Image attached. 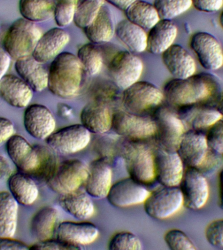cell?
<instances>
[{"mask_svg": "<svg viewBox=\"0 0 223 250\" xmlns=\"http://www.w3.org/2000/svg\"><path fill=\"white\" fill-rule=\"evenodd\" d=\"M58 201L60 207L74 218L88 220L95 214V205L90 195L81 189L60 195Z\"/></svg>", "mask_w": 223, "mask_h": 250, "instance_id": "obj_30", "label": "cell"}, {"mask_svg": "<svg viewBox=\"0 0 223 250\" xmlns=\"http://www.w3.org/2000/svg\"><path fill=\"white\" fill-rule=\"evenodd\" d=\"M54 5L50 0H20L19 11L23 19L32 22L48 21L53 17Z\"/></svg>", "mask_w": 223, "mask_h": 250, "instance_id": "obj_35", "label": "cell"}, {"mask_svg": "<svg viewBox=\"0 0 223 250\" xmlns=\"http://www.w3.org/2000/svg\"><path fill=\"white\" fill-rule=\"evenodd\" d=\"M222 87L219 78L205 72L187 78H173L164 84V100L172 106L179 107L197 104L213 105Z\"/></svg>", "mask_w": 223, "mask_h": 250, "instance_id": "obj_1", "label": "cell"}, {"mask_svg": "<svg viewBox=\"0 0 223 250\" xmlns=\"http://www.w3.org/2000/svg\"><path fill=\"white\" fill-rule=\"evenodd\" d=\"M82 248L78 246L72 245L67 243L62 240L58 239H50L42 240L37 242L29 247V250H82Z\"/></svg>", "mask_w": 223, "mask_h": 250, "instance_id": "obj_47", "label": "cell"}, {"mask_svg": "<svg viewBox=\"0 0 223 250\" xmlns=\"http://www.w3.org/2000/svg\"><path fill=\"white\" fill-rule=\"evenodd\" d=\"M205 236L211 246L223 248V219L209 223L205 229Z\"/></svg>", "mask_w": 223, "mask_h": 250, "instance_id": "obj_45", "label": "cell"}, {"mask_svg": "<svg viewBox=\"0 0 223 250\" xmlns=\"http://www.w3.org/2000/svg\"><path fill=\"white\" fill-rule=\"evenodd\" d=\"M39 154L40 162L36 171L31 177L39 183H46L54 173L58 165L56 153L48 146L37 144Z\"/></svg>", "mask_w": 223, "mask_h": 250, "instance_id": "obj_37", "label": "cell"}, {"mask_svg": "<svg viewBox=\"0 0 223 250\" xmlns=\"http://www.w3.org/2000/svg\"><path fill=\"white\" fill-rule=\"evenodd\" d=\"M91 138V132L83 125L74 124L54 131L46 142L56 153L67 155L77 153L87 147Z\"/></svg>", "mask_w": 223, "mask_h": 250, "instance_id": "obj_11", "label": "cell"}, {"mask_svg": "<svg viewBox=\"0 0 223 250\" xmlns=\"http://www.w3.org/2000/svg\"><path fill=\"white\" fill-rule=\"evenodd\" d=\"M192 7L200 12L215 13L223 7V0H191Z\"/></svg>", "mask_w": 223, "mask_h": 250, "instance_id": "obj_48", "label": "cell"}, {"mask_svg": "<svg viewBox=\"0 0 223 250\" xmlns=\"http://www.w3.org/2000/svg\"><path fill=\"white\" fill-rule=\"evenodd\" d=\"M144 205L146 214L151 218L166 220L178 214L184 207L183 194L178 187L162 186L150 192Z\"/></svg>", "mask_w": 223, "mask_h": 250, "instance_id": "obj_10", "label": "cell"}, {"mask_svg": "<svg viewBox=\"0 0 223 250\" xmlns=\"http://www.w3.org/2000/svg\"><path fill=\"white\" fill-rule=\"evenodd\" d=\"M112 129L117 135L128 140L142 142L154 138L156 126L152 117L117 111L113 113Z\"/></svg>", "mask_w": 223, "mask_h": 250, "instance_id": "obj_7", "label": "cell"}, {"mask_svg": "<svg viewBox=\"0 0 223 250\" xmlns=\"http://www.w3.org/2000/svg\"><path fill=\"white\" fill-rule=\"evenodd\" d=\"M115 25L112 14L108 6L104 5L91 24L84 29L90 42L103 44L109 42L115 35Z\"/></svg>", "mask_w": 223, "mask_h": 250, "instance_id": "obj_29", "label": "cell"}, {"mask_svg": "<svg viewBox=\"0 0 223 250\" xmlns=\"http://www.w3.org/2000/svg\"><path fill=\"white\" fill-rule=\"evenodd\" d=\"M219 205L221 208L223 209V169L221 170L219 175Z\"/></svg>", "mask_w": 223, "mask_h": 250, "instance_id": "obj_55", "label": "cell"}, {"mask_svg": "<svg viewBox=\"0 0 223 250\" xmlns=\"http://www.w3.org/2000/svg\"><path fill=\"white\" fill-rule=\"evenodd\" d=\"M125 11L127 20L144 30H149L160 20L154 4L144 0H136Z\"/></svg>", "mask_w": 223, "mask_h": 250, "instance_id": "obj_34", "label": "cell"}, {"mask_svg": "<svg viewBox=\"0 0 223 250\" xmlns=\"http://www.w3.org/2000/svg\"><path fill=\"white\" fill-rule=\"evenodd\" d=\"M11 57L5 52L3 47L0 46V80L5 75L9 69Z\"/></svg>", "mask_w": 223, "mask_h": 250, "instance_id": "obj_51", "label": "cell"}, {"mask_svg": "<svg viewBox=\"0 0 223 250\" xmlns=\"http://www.w3.org/2000/svg\"><path fill=\"white\" fill-rule=\"evenodd\" d=\"M219 22L220 23L221 27L223 29V11L221 12L219 17Z\"/></svg>", "mask_w": 223, "mask_h": 250, "instance_id": "obj_57", "label": "cell"}, {"mask_svg": "<svg viewBox=\"0 0 223 250\" xmlns=\"http://www.w3.org/2000/svg\"><path fill=\"white\" fill-rule=\"evenodd\" d=\"M154 157L156 181L166 187L179 186L185 164L178 152L158 147L154 150Z\"/></svg>", "mask_w": 223, "mask_h": 250, "instance_id": "obj_14", "label": "cell"}, {"mask_svg": "<svg viewBox=\"0 0 223 250\" xmlns=\"http://www.w3.org/2000/svg\"><path fill=\"white\" fill-rule=\"evenodd\" d=\"M55 234L58 239L84 249L83 246L96 241L99 230L91 222L66 221L58 224Z\"/></svg>", "mask_w": 223, "mask_h": 250, "instance_id": "obj_20", "label": "cell"}, {"mask_svg": "<svg viewBox=\"0 0 223 250\" xmlns=\"http://www.w3.org/2000/svg\"><path fill=\"white\" fill-rule=\"evenodd\" d=\"M60 212L52 207H44L39 209L31 219V233L39 241L50 239L56 233L58 226Z\"/></svg>", "mask_w": 223, "mask_h": 250, "instance_id": "obj_32", "label": "cell"}, {"mask_svg": "<svg viewBox=\"0 0 223 250\" xmlns=\"http://www.w3.org/2000/svg\"></svg>", "mask_w": 223, "mask_h": 250, "instance_id": "obj_58", "label": "cell"}, {"mask_svg": "<svg viewBox=\"0 0 223 250\" xmlns=\"http://www.w3.org/2000/svg\"><path fill=\"white\" fill-rule=\"evenodd\" d=\"M150 191L133 178H125L112 186L107 198L110 204L117 208H127L142 204Z\"/></svg>", "mask_w": 223, "mask_h": 250, "instance_id": "obj_15", "label": "cell"}, {"mask_svg": "<svg viewBox=\"0 0 223 250\" xmlns=\"http://www.w3.org/2000/svg\"><path fill=\"white\" fill-rule=\"evenodd\" d=\"M178 35L172 20L160 19L147 33V50L152 54H162L174 44Z\"/></svg>", "mask_w": 223, "mask_h": 250, "instance_id": "obj_26", "label": "cell"}, {"mask_svg": "<svg viewBox=\"0 0 223 250\" xmlns=\"http://www.w3.org/2000/svg\"><path fill=\"white\" fill-rule=\"evenodd\" d=\"M19 205L10 192L0 191V237H14L15 235Z\"/></svg>", "mask_w": 223, "mask_h": 250, "instance_id": "obj_33", "label": "cell"}, {"mask_svg": "<svg viewBox=\"0 0 223 250\" xmlns=\"http://www.w3.org/2000/svg\"><path fill=\"white\" fill-rule=\"evenodd\" d=\"M23 125L33 138L46 140L56 130V119L52 111L40 104L27 105L23 113Z\"/></svg>", "mask_w": 223, "mask_h": 250, "instance_id": "obj_17", "label": "cell"}, {"mask_svg": "<svg viewBox=\"0 0 223 250\" xmlns=\"http://www.w3.org/2000/svg\"><path fill=\"white\" fill-rule=\"evenodd\" d=\"M105 2V0H82L78 3L73 21L76 26L84 29L91 24Z\"/></svg>", "mask_w": 223, "mask_h": 250, "instance_id": "obj_38", "label": "cell"}, {"mask_svg": "<svg viewBox=\"0 0 223 250\" xmlns=\"http://www.w3.org/2000/svg\"><path fill=\"white\" fill-rule=\"evenodd\" d=\"M184 207L190 210H201L207 204L209 197L208 181L199 170L188 167L180 183Z\"/></svg>", "mask_w": 223, "mask_h": 250, "instance_id": "obj_13", "label": "cell"}, {"mask_svg": "<svg viewBox=\"0 0 223 250\" xmlns=\"http://www.w3.org/2000/svg\"><path fill=\"white\" fill-rule=\"evenodd\" d=\"M10 193L19 205L29 206L38 199L39 190L36 182L27 174L20 171L13 173L8 179Z\"/></svg>", "mask_w": 223, "mask_h": 250, "instance_id": "obj_28", "label": "cell"}, {"mask_svg": "<svg viewBox=\"0 0 223 250\" xmlns=\"http://www.w3.org/2000/svg\"><path fill=\"white\" fill-rule=\"evenodd\" d=\"M210 148L206 136L201 131H186L180 141L177 152L188 167L198 169L204 161Z\"/></svg>", "mask_w": 223, "mask_h": 250, "instance_id": "obj_19", "label": "cell"}, {"mask_svg": "<svg viewBox=\"0 0 223 250\" xmlns=\"http://www.w3.org/2000/svg\"><path fill=\"white\" fill-rule=\"evenodd\" d=\"M178 115L192 130H207L222 117L213 105L197 104L178 108Z\"/></svg>", "mask_w": 223, "mask_h": 250, "instance_id": "obj_24", "label": "cell"}, {"mask_svg": "<svg viewBox=\"0 0 223 250\" xmlns=\"http://www.w3.org/2000/svg\"><path fill=\"white\" fill-rule=\"evenodd\" d=\"M107 69L112 81L123 90L139 81L144 71V62L136 54L120 50L111 59Z\"/></svg>", "mask_w": 223, "mask_h": 250, "instance_id": "obj_9", "label": "cell"}, {"mask_svg": "<svg viewBox=\"0 0 223 250\" xmlns=\"http://www.w3.org/2000/svg\"><path fill=\"white\" fill-rule=\"evenodd\" d=\"M8 156L20 171L30 175L36 171L40 154L36 145L31 146L23 137L14 134L6 143Z\"/></svg>", "mask_w": 223, "mask_h": 250, "instance_id": "obj_16", "label": "cell"}, {"mask_svg": "<svg viewBox=\"0 0 223 250\" xmlns=\"http://www.w3.org/2000/svg\"><path fill=\"white\" fill-rule=\"evenodd\" d=\"M86 191L98 199L107 197L112 186V169L109 160L99 158L90 164L86 183Z\"/></svg>", "mask_w": 223, "mask_h": 250, "instance_id": "obj_22", "label": "cell"}, {"mask_svg": "<svg viewBox=\"0 0 223 250\" xmlns=\"http://www.w3.org/2000/svg\"><path fill=\"white\" fill-rule=\"evenodd\" d=\"M58 113L59 116L63 119H68L73 116L74 110L71 106L67 104L60 103L58 105Z\"/></svg>", "mask_w": 223, "mask_h": 250, "instance_id": "obj_52", "label": "cell"}, {"mask_svg": "<svg viewBox=\"0 0 223 250\" xmlns=\"http://www.w3.org/2000/svg\"><path fill=\"white\" fill-rule=\"evenodd\" d=\"M213 106L218 110L223 117V91L221 92L217 99L215 100V103H213Z\"/></svg>", "mask_w": 223, "mask_h": 250, "instance_id": "obj_56", "label": "cell"}, {"mask_svg": "<svg viewBox=\"0 0 223 250\" xmlns=\"http://www.w3.org/2000/svg\"><path fill=\"white\" fill-rule=\"evenodd\" d=\"M89 167L81 160L70 159L58 164L54 173L46 182L49 188L58 194L80 189L87 179Z\"/></svg>", "mask_w": 223, "mask_h": 250, "instance_id": "obj_8", "label": "cell"}, {"mask_svg": "<svg viewBox=\"0 0 223 250\" xmlns=\"http://www.w3.org/2000/svg\"><path fill=\"white\" fill-rule=\"evenodd\" d=\"M97 44L86 43L78 49L76 56L81 63L84 71L89 76H96L101 71L103 57Z\"/></svg>", "mask_w": 223, "mask_h": 250, "instance_id": "obj_36", "label": "cell"}, {"mask_svg": "<svg viewBox=\"0 0 223 250\" xmlns=\"http://www.w3.org/2000/svg\"><path fill=\"white\" fill-rule=\"evenodd\" d=\"M206 136L209 147L223 154V117L219 119L210 128L207 129Z\"/></svg>", "mask_w": 223, "mask_h": 250, "instance_id": "obj_44", "label": "cell"}, {"mask_svg": "<svg viewBox=\"0 0 223 250\" xmlns=\"http://www.w3.org/2000/svg\"><path fill=\"white\" fill-rule=\"evenodd\" d=\"M42 35L35 22L24 19L14 21L3 39V48L16 61L32 56L33 50Z\"/></svg>", "mask_w": 223, "mask_h": 250, "instance_id": "obj_4", "label": "cell"}, {"mask_svg": "<svg viewBox=\"0 0 223 250\" xmlns=\"http://www.w3.org/2000/svg\"><path fill=\"white\" fill-rule=\"evenodd\" d=\"M153 4L160 19H175L192 7L191 0H154Z\"/></svg>", "mask_w": 223, "mask_h": 250, "instance_id": "obj_39", "label": "cell"}, {"mask_svg": "<svg viewBox=\"0 0 223 250\" xmlns=\"http://www.w3.org/2000/svg\"><path fill=\"white\" fill-rule=\"evenodd\" d=\"M15 70L35 92H41L48 88V70L32 56L16 61Z\"/></svg>", "mask_w": 223, "mask_h": 250, "instance_id": "obj_27", "label": "cell"}, {"mask_svg": "<svg viewBox=\"0 0 223 250\" xmlns=\"http://www.w3.org/2000/svg\"><path fill=\"white\" fill-rule=\"evenodd\" d=\"M70 41L69 33L62 27H53L41 35L32 54L37 62L46 63L58 56Z\"/></svg>", "mask_w": 223, "mask_h": 250, "instance_id": "obj_18", "label": "cell"}, {"mask_svg": "<svg viewBox=\"0 0 223 250\" xmlns=\"http://www.w3.org/2000/svg\"><path fill=\"white\" fill-rule=\"evenodd\" d=\"M29 247L24 242L13 237H0V250H27Z\"/></svg>", "mask_w": 223, "mask_h": 250, "instance_id": "obj_50", "label": "cell"}, {"mask_svg": "<svg viewBox=\"0 0 223 250\" xmlns=\"http://www.w3.org/2000/svg\"><path fill=\"white\" fill-rule=\"evenodd\" d=\"M166 245L172 250H197V246L185 232L178 229H172L164 234Z\"/></svg>", "mask_w": 223, "mask_h": 250, "instance_id": "obj_42", "label": "cell"}, {"mask_svg": "<svg viewBox=\"0 0 223 250\" xmlns=\"http://www.w3.org/2000/svg\"><path fill=\"white\" fill-rule=\"evenodd\" d=\"M55 1L53 17L56 25L64 28L73 22L78 0H55Z\"/></svg>", "mask_w": 223, "mask_h": 250, "instance_id": "obj_40", "label": "cell"}, {"mask_svg": "<svg viewBox=\"0 0 223 250\" xmlns=\"http://www.w3.org/2000/svg\"><path fill=\"white\" fill-rule=\"evenodd\" d=\"M161 55L164 66L174 78L184 79L196 74L197 62L195 58L182 45L172 44Z\"/></svg>", "mask_w": 223, "mask_h": 250, "instance_id": "obj_21", "label": "cell"}, {"mask_svg": "<svg viewBox=\"0 0 223 250\" xmlns=\"http://www.w3.org/2000/svg\"><path fill=\"white\" fill-rule=\"evenodd\" d=\"M111 250H141L143 244L140 238L133 232L123 231L114 234L110 240Z\"/></svg>", "mask_w": 223, "mask_h": 250, "instance_id": "obj_41", "label": "cell"}, {"mask_svg": "<svg viewBox=\"0 0 223 250\" xmlns=\"http://www.w3.org/2000/svg\"><path fill=\"white\" fill-rule=\"evenodd\" d=\"M115 35L133 54H141L147 50L146 30L129 20H122L115 25Z\"/></svg>", "mask_w": 223, "mask_h": 250, "instance_id": "obj_31", "label": "cell"}, {"mask_svg": "<svg viewBox=\"0 0 223 250\" xmlns=\"http://www.w3.org/2000/svg\"><path fill=\"white\" fill-rule=\"evenodd\" d=\"M15 126L9 119L0 117V146L15 134Z\"/></svg>", "mask_w": 223, "mask_h": 250, "instance_id": "obj_49", "label": "cell"}, {"mask_svg": "<svg viewBox=\"0 0 223 250\" xmlns=\"http://www.w3.org/2000/svg\"><path fill=\"white\" fill-rule=\"evenodd\" d=\"M33 90L22 78L5 74L0 80V97L11 106L24 108L31 101Z\"/></svg>", "mask_w": 223, "mask_h": 250, "instance_id": "obj_25", "label": "cell"}, {"mask_svg": "<svg viewBox=\"0 0 223 250\" xmlns=\"http://www.w3.org/2000/svg\"><path fill=\"white\" fill-rule=\"evenodd\" d=\"M136 0H105L117 9L125 11Z\"/></svg>", "mask_w": 223, "mask_h": 250, "instance_id": "obj_53", "label": "cell"}, {"mask_svg": "<svg viewBox=\"0 0 223 250\" xmlns=\"http://www.w3.org/2000/svg\"><path fill=\"white\" fill-rule=\"evenodd\" d=\"M129 141L121 153L129 175L142 185H152L156 181L154 151L142 142Z\"/></svg>", "mask_w": 223, "mask_h": 250, "instance_id": "obj_3", "label": "cell"}, {"mask_svg": "<svg viewBox=\"0 0 223 250\" xmlns=\"http://www.w3.org/2000/svg\"><path fill=\"white\" fill-rule=\"evenodd\" d=\"M189 46L201 67L217 70L223 66V48L218 39L206 31H197L191 35Z\"/></svg>", "mask_w": 223, "mask_h": 250, "instance_id": "obj_12", "label": "cell"}, {"mask_svg": "<svg viewBox=\"0 0 223 250\" xmlns=\"http://www.w3.org/2000/svg\"><path fill=\"white\" fill-rule=\"evenodd\" d=\"M164 100L163 92L154 83L138 81L123 90L121 102L126 111L145 115L154 111Z\"/></svg>", "mask_w": 223, "mask_h": 250, "instance_id": "obj_5", "label": "cell"}, {"mask_svg": "<svg viewBox=\"0 0 223 250\" xmlns=\"http://www.w3.org/2000/svg\"><path fill=\"white\" fill-rule=\"evenodd\" d=\"M83 72L77 56L69 52L61 53L49 66V91L62 99H74L79 95Z\"/></svg>", "mask_w": 223, "mask_h": 250, "instance_id": "obj_2", "label": "cell"}, {"mask_svg": "<svg viewBox=\"0 0 223 250\" xmlns=\"http://www.w3.org/2000/svg\"><path fill=\"white\" fill-rule=\"evenodd\" d=\"M221 155L222 154L217 153V152L210 148L204 161L198 168L197 170H199L200 172H201L205 176L214 173L222 165L223 156L222 157Z\"/></svg>", "mask_w": 223, "mask_h": 250, "instance_id": "obj_46", "label": "cell"}, {"mask_svg": "<svg viewBox=\"0 0 223 250\" xmlns=\"http://www.w3.org/2000/svg\"><path fill=\"white\" fill-rule=\"evenodd\" d=\"M118 89L113 82L103 80L97 82L92 88L93 101L109 104L116 100L118 96Z\"/></svg>", "mask_w": 223, "mask_h": 250, "instance_id": "obj_43", "label": "cell"}, {"mask_svg": "<svg viewBox=\"0 0 223 250\" xmlns=\"http://www.w3.org/2000/svg\"><path fill=\"white\" fill-rule=\"evenodd\" d=\"M113 113L109 104L93 101L82 109L80 121L91 133L104 134L112 128Z\"/></svg>", "mask_w": 223, "mask_h": 250, "instance_id": "obj_23", "label": "cell"}, {"mask_svg": "<svg viewBox=\"0 0 223 250\" xmlns=\"http://www.w3.org/2000/svg\"><path fill=\"white\" fill-rule=\"evenodd\" d=\"M152 118L156 126L154 138L158 147L177 151L182 136L186 132L185 125L178 113L169 107L160 105L154 111Z\"/></svg>", "mask_w": 223, "mask_h": 250, "instance_id": "obj_6", "label": "cell"}, {"mask_svg": "<svg viewBox=\"0 0 223 250\" xmlns=\"http://www.w3.org/2000/svg\"><path fill=\"white\" fill-rule=\"evenodd\" d=\"M11 167L9 162L3 156H0V181L9 175Z\"/></svg>", "mask_w": 223, "mask_h": 250, "instance_id": "obj_54", "label": "cell"}]
</instances>
